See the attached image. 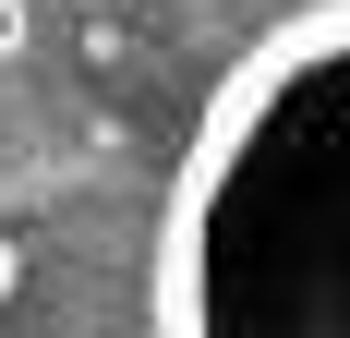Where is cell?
<instances>
[{"label":"cell","mask_w":350,"mask_h":338,"mask_svg":"<svg viewBox=\"0 0 350 338\" xmlns=\"http://www.w3.org/2000/svg\"><path fill=\"white\" fill-rule=\"evenodd\" d=\"M12 278H25V254H12V230H0V302H12Z\"/></svg>","instance_id":"cell-3"},{"label":"cell","mask_w":350,"mask_h":338,"mask_svg":"<svg viewBox=\"0 0 350 338\" xmlns=\"http://www.w3.org/2000/svg\"><path fill=\"white\" fill-rule=\"evenodd\" d=\"M25 49H36V12H25V0H0V61H25Z\"/></svg>","instance_id":"cell-2"},{"label":"cell","mask_w":350,"mask_h":338,"mask_svg":"<svg viewBox=\"0 0 350 338\" xmlns=\"http://www.w3.org/2000/svg\"><path fill=\"white\" fill-rule=\"evenodd\" d=\"M157 338H350V0L217 85L157 254Z\"/></svg>","instance_id":"cell-1"}]
</instances>
